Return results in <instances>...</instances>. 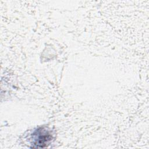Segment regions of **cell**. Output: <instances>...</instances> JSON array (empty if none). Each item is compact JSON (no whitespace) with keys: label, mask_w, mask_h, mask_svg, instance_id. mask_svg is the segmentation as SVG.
I'll return each mask as SVG.
<instances>
[{"label":"cell","mask_w":149,"mask_h":149,"mask_svg":"<svg viewBox=\"0 0 149 149\" xmlns=\"http://www.w3.org/2000/svg\"><path fill=\"white\" fill-rule=\"evenodd\" d=\"M53 139L51 130L47 127H40L35 130L31 135L30 141L31 148H44L47 146Z\"/></svg>","instance_id":"6da1fadb"}]
</instances>
